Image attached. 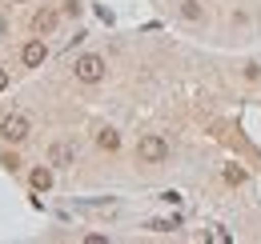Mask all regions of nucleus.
I'll return each mask as SVG.
<instances>
[{
	"label": "nucleus",
	"mask_w": 261,
	"mask_h": 244,
	"mask_svg": "<svg viewBox=\"0 0 261 244\" xmlns=\"http://www.w3.org/2000/svg\"><path fill=\"white\" fill-rule=\"evenodd\" d=\"M0 164H4L8 172H16V168H20V160H16V156H12V152H4V156H0Z\"/></svg>",
	"instance_id": "f8f14e48"
},
{
	"label": "nucleus",
	"mask_w": 261,
	"mask_h": 244,
	"mask_svg": "<svg viewBox=\"0 0 261 244\" xmlns=\"http://www.w3.org/2000/svg\"><path fill=\"white\" fill-rule=\"evenodd\" d=\"M0 136H4L8 144H20V140H29V116H20V112L4 116V120H0Z\"/></svg>",
	"instance_id": "f03ea898"
},
{
	"label": "nucleus",
	"mask_w": 261,
	"mask_h": 244,
	"mask_svg": "<svg viewBox=\"0 0 261 244\" xmlns=\"http://www.w3.org/2000/svg\"><path fill=\"white\" fill-rule=\"evenodd\" d=\"M245 180V176H241V168H237V164H229L225 168V184H241Z\"/></svg>",
	"instance_id": "9d476101"
},
{
	"label": "nucleus",
	"mask_w": 261,
	"mask_h": 244,
	"mask_svg": "<svg viewBox=\"0 0 261 244\" xmlns=\"http://www.w3.org/2000/svg\"><path fill=\"white\" fill-rule=\"evenodd\" d=\"M33 28L40 32V36H48V32L57 28V12H48V8H40V12L33 16Z\"/></svg>",
	"instance_id": "0eeeda50"
},
{
	"label": "nucleus",
	"mask_w": 261,
	"mask_h": 244,
	"mask_svg": "<svg viewBox=\"0 0 261 244\" xmlns=\"http://www.w3.org/2000/svg\"><path fill=\"white\" fill-rule=\"evenodd\" d=\"M72 72H76V80L81 84H97V80H105V56H76V64H72Z\"/></svg>",
	"instance_id": "f257e3e1"
},
{
	"label": "nucleus",
	"mask_w": 261,
	"mask_h": 244,
	"mask_svg": "<svg viewBox=\"0 0 261 244\" xmlns=\"http://www.w3.org/2000/svg\"><path fill=\"white\" fill-rule=\"evenodd\" d=\"M137 156H141L145 164H161L165 156H169V144H165L161 136H141V144H137Z\"/></svg>",
	"instance_id": "7ed1b4c3"
},
{
	"label": "nucleus",
	"mask_w": 261,
	"mask_h": 244,
	"mask_svg": "<svg viewBox=\"0 0 261 244\" xmlns=\"http://www.w3.org/2000/svg\"><path fill=\"white\" fill-rule=\"evenodd\" d=\"M149 228H153V232H173V228H177V220H153Z\"/></svg>",
	"instance_id": "9b49d317"
},
{
	"label": "nucleus",
	"mask_w": 261,
	"mask_h": 244,
	"mask_svg": "<svg viewBox=\"0 0 261 244\" xmlns=\"http://www.w3.org/2000/svg\"><path fill=\"white\" fill-rule=\"evenodd\" d=\"M8 88V72H4V68H0V92Z\"/></svg>",
	"instance_id": "ddd939ff"
},
{
	"label": "nucleus",
	"mask_w": 261,
	"mask_h": 244,
	"mask_svg": "<svg viewBox=\"0 0 261 244\" xmlns=\"http://www.w3.org/2000/svg\"><path fill=\"white\" fill-rule=\"evenodd\" d=\"M29 184H33L36 192H48V188H53V168H44V164L33 168V172H29Z\"/></svg>",
	"instance_id": "423d86ee"
},
{
	"label": "nucleus",
	"mask_w": 261,
	"mask_h": 244,
	"mask_svg": "<svg viewBox=\"0 0 261 244\" xmlns=\"http://www.w3.org/2000/svg\"><path fill=\"white\" fill-rule=\"evenodd\" d=\"M181 16H185V20H201V4H197V0H185V4H181Z\"/></svg>",
	"instance_id": "1a4fd4ad"
},
{
	"label": "nucleus",
	"mask_w": 261,
	"mask_h": 244,
	"mask_svg": "<svg viewBox=\"0 0 261 244\" xmlns=\"http://www.w3.org/2000/svg\"><path fill=\"white\" fill-rule=\"evenodd\" d=\"M97 144L105 148V152H117V148H121V132H113V128H100V132H97Z\"/></svg>",
	"instance_id": "6e6552de"
},
{
	"label": "nucleus",
	"mask_w": 261,
	"mask_h": 244,
	"mask_svg": "<svg viewBox=\"0 0 261 244\" xmlns=\"http://www.w3.org/2000/svg\"><path fill=\"white\" fill-rule=\"evenodd\" d=\"M20 60H24V68H40V64L48 60V48H44V40H29V44L20 48Z\"/></svg>",
	"instance_id": "20e7f679"
},
{
	"label": "nucleus",
	"mask_w": 261,
	"mask_h": 244,
	"mask_svg": "<svg viewBox=\"0 0 261 244\" xmlns=\"http://www.w3.org/2000/svg\"><path fill=\"white\" fill-rule=\"evenodd\" d=\"M72 160H76V148H72V144H65V140L48 148V164H57V168H68Z\"/></svg>",
	"instance_id": "39448f33"
}]
</instances>
